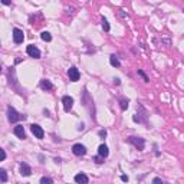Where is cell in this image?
<instances>
[{"label": "cell", "instance_id": "cell-3", "mask_svg": "<svg viewBox=\"0 0 184 184\" xmlns=\"http://www.w3.org/2000/svg\"><path fill=\"white\" fill-rule=\"evenodd\" d=\"M30 130H32V134L38 138V140H42V138L45 137V131L42 130V127H40V125H38V124L30 125Z\"/></svg>", "mask_w": 184, "mask_h": 184}, {"label": "cell", "instance_id": "cell-29", "mask_svg": "<svg viewBox=\"0 0 184 184\" xmlns=\"http://www.w3.org/2000/svg\"><path fill=\"white\" fill-rule=\"evenodd\" d=\"M121 180L122 181H128V176H121Z\"/></svg>", "mask_w": 184, "mask_h": 184}, {"label": "cell", "instance_id": "cell-20", "mask_svg": "<svg viewBox=\"0 0 184 184\" xmlns=\"http://www.w3.org/2000/svg\"><path fill=\"white\" fill-rule=\"evenodd\" d=\"M138 75H140V76H141V78L144 79V82H148V81H150V79H148V76H147V75H145V73L143 72V71H141V69H138Z\"/></svg>", "mask_w": 184, "mask_h": 184}, {"label": "cell", "instance_id": "cell-26", "mask_svg": "<svg viewBox=\"0 0 184 184\" xmlns=\"http://www.w3.org/2000/svg\"><path fill=\"white\" fill-rule=\"evenodd\" d=\"M152 183H161L163 184V180H161V178H154V180H152Z\"/></svg>", "mask_w": 184, "mask_h": 184}, {"label": "cell", "instance_id": "cell-10", "mask_svg": "<svg viewBox=\"0 0 184 184\" xmlns=\"http://www.w3.org/2000/svg\"><path fill=\"white\" fill-rule=\"evenodd\" d=\"M14 135H17L20 140H25V138H26V132H25L23 125H16V127H14Z\"/></svg>", "mask_w": 184, "mask_h": 184}, {"label": "cell", "instance_id": "cell-2", "mask_svg": "<svg viewBox=\"0 0 184 184\" xmlns=\"http://www.w3.org/2000/svg\"><path fill=\"white\" fill-rule=\"evenodd\" d=\"M22 118H25V115H20L13 106H9V108H7V119H9L10 124H14V122H17V121Z\"/></svg>", "mask_w": 184, "mask_h": 184}, {"label": "cell", "instance_id": "cell-24", "mask_svg": "<svg viewBox=\"0 0 184 184\" xmlns=\"http://www.w3.org/2000/svg\"><path fill=\"white\" fill-rule=\"evenodd\" d=\"M105 135H106V131H105V130H101V131H99V137L104 138Z\"/></svg>", "mask_w": 184, "mask_h": 184}, {"label": "cell", "instance_id": "cell-27", "mask_svg": "<svg viewBox=\"0 0 184 184\" xmlns=\"http://www.w3.org/2000/svg\"><path fill=\"white\" fill-rule=\"evenodd\" d=\"M2 3H3V5H10V3H12V0H2Z\"/></svg>", "mask_w": 184, "mask_h": 184}, {"label": "cell", "instance_id": "cell-5", "mask_svg": "<svg viewBox=\"0 0 184 184\" xmlns=\"http://www.w3.org/2000/svg\"><path fill=\"white\" fill-rule=\"evenodd\" d=\"M62 104H63V109H65L66 112H69L73 106V98L69 97V95H65V97L62 98Z\"/></svg>", "mask_w": 184, "mask_h": 184}, {"label": "cell", "instance_id": "cell-30", "mask_svg": "<svg viewBox=\"0 0 184 184\" xmlns=\"http://www.w3.org/2000/svg\"><path fill=\"white\" fill-rule=\"evenodd\" d=\"M0 72H2V66H0Z\"/></svg>", "mask_w": 184, "mask_h": 184}, {"label": "cell", "instance_id": "cell-18", "mask_svg": "<svg viewBox=\"0 0 184 184\" xmlns=\"http://www.w3.org/2000/svg\"><path fill=\"white\" fill-rule=\"evenodd\" d=\"M119 105H121V109L125 111V109L128 108V99H121V101H119Z\"/></svg>", "mask_w": 184, "mask_h": 184}, {"label": "cell", "instance_id": "cell-4", "mask_svg": "<svg viewBox=\"0 0 184 184\" xmlns=\"http://www.w3.org/2000/svg\"><path fill=\"white\" fill-rule=\"evenodd\" d=\"M68 76H69V81H72V82H78L79 78H81V72H79L75 66H72V68H69V69H68Z\"/></svg>", "mask_w": 184, "mask_h": 184}, {"label": "cell", "instance_id": "cell-1", "mask_svg": "<svg viewBox=\"0 0 184 184\" xmlns=\"http://www.w3.org/2000/svg\"><path fill=\"white\" fill-rule=\"evenodd\" d=\"M127 141L130 143V144H132L135 148H137L138 151H143L144 150V145H145V140L141 137H134V135H131V137L127 138Z\"/></svg>", "mask_w": 184, "mask_h": 184}, {"label": "cell", "instance_id": "cell-22", "mask_svg": "<svg viewBox=\"0 0 184 184\" xmlns=\"http://www.w3.org/2000/svg\"><path fill=\"white\" fill-rule=\"evenodd\" d=\"M5 158H6V152H5V150L0 148V161H3Z\"/></svg>", "mask_w": 184, "mask_h": 184}, {"label": "cell", "instance_id": "cell-6", "mask_svg": "<svg viewBox=\"0 0 184 184\" xmlns=\"http://www.w3.org/2000/svg\"><path fill=\"white\" fill-rule=\"evenodd\" d=\"M72 152L75 155H78V157H82V155L86 154V147L82 144H75L72 147Z\"/></svg>", "mask_w": 184, "mask_h": 184}, {"label": "cell", "instance_id": "cell-12", "mask_svg": "<svg viewBox=\"0 0 184 184\" xmlns=\"http://www.w3.org/2000/svg\"><path fill=\"white\" fill-rule=\"evenodd\" d=\"M75 181H76V183L86 184L88 181H89V178H88V176H86V174H84V173H79V174H76V176H75Z\"/></svg>", "mask_w": 184, "mask_h": 184}, {"label": "cell", "instance_id": "cell-21", "mask_svg": "<svg viewBox=\"0 0 184 184\" xmlns=\"http://www.w3.org/2000/svg\"><path fill=\"white\" fill-rule=\"evenodd\" d=\"M94 161H95L97 164H102V163H104V157H101V155H99V157H95Z\"/></svg>", "mask_w": 184, "mask_h": 184}, {"label": "cell", "instance_id": "cell-19", "mask_svg": "<svg viewBox=\"0 0 184 184\" xmlns=\"http://www.w3.org/2000/svg\"><path fill=\"white\" fill-rule=\"evenodd\" d=\"M40 183H42V184H52L53 180H52V178H49V177H42V178H40Z\"/></svg>", "mask_w": 184, "mask_h": 184}, {"label": "cell", "instance_id": "cell-9", "mask_svg": "<svg viewBox=\"0 0 184 184\" xmlns=\"http://www.w3.org/2000/svg\"><path fill=\"white\" fill-rule=\"evenodd\" d=\"M20 174L23 177H29L32 174V168L29 167V164H26V163H22L20 164Z\"/></svg>", "mask_w": 184, "mask_h": 184}, {"label": "cell", "instance_id": "cell-7", "mask_svg": "<svg viewBox=\"0 0 184 184\" xmlns=\"http://www.w3.org/2000/svg\"><path fill=\"white\" fill-rule=\"evenodd\" d=\"M26 52H27V55H29V56H32V58H35V59L40 58V51L35 45H29V46H27Z\"/></svg>", "mask_w": 184, "mask_h": 184}, {"label": "cell", "instance_id": "cell-25", "mask_svg": "<svg viewBox=\"0 0 184 184\" xmlns=\"http://www.w3.org/2000/svg\"><path fill=\"white\" fill-rule=\"evenodd\" d=\"M84 128H85V125H84L82 122H81V124L78 125V131H84Z\"/></svg>", "mask_w": 184, "mask_h": 184}, {"label": "cell", "instance_id": "cell-23", "mask_svg": "<svg viewBox=\"0 0 184 184\" xmlns=\"http://www.w3.org/2000/svg\"><path fill=\"white\" fill-rule=\"evenodd\" d=\"M132 119H134V122H141V118L138 117V114H137V115H134V118H132Z\"/></svg>", "mask_w": 184, "mask_h": 184}, {"label": "cell", "instance_id": "cell-11", "mask_svg": "<svg viewBox=\"0 0 184 184\" xmlns=\"http://www.w3.org/2000/svg\"><path fill=\"white\" fill-rule=\"evenodd\" d=\"M40 88H42L43 91H52L53 85L49 79H42V81H40Z\"/></svg>", "mask_w": 184, "mask_h": 184}, {"label": "cell", "instance_id": "cell-13", "mask_svg": "<svg viewBox=\"0 0 184 184\" xmlns=\"http://www.w3.org/2000/svg\"><path fill=\"white\" fill-rule=\"evenodd\" d=\"M98 154L101 155V157H108V154H109V150H108V147H106L105 144H101L98 147Z\"/></svg>", "mask_w": 184, "mask_h": 184}, {"label": "cell", "instance_id": "cell-28", "mask_svg": "<svg viewBox=\"0 0 184 184\" xmlns=\"http://www.w3.org/2000/svg\"><path fill=\"white\" fill-rule=\"evenodd\" d=\"M114 84H115V85H119V84H121V81H119L118 78H115L114 79Z\"/></svg>", "mask_w": 184, "mask_h": 184}, {"label": "cell", "instance_id": "cell-17", "mask_svg": "<svg viewBox=\"0 0 184 184\" xmlns=\"http://www.w3.org/2000/svg\"><path fill=\"white\" fill-rule=\"evenodd\" d=\"M102 27H104L105 32H109V29H111V27H109V23H108V20H106L105 17H102Z\"/></svg>", "mask_w": 184, "mask_h": 184}, {"label": "cell", "instance_id": "cell-14", "mask_svg": "<svg viewBox=\"0 0 184 184\" xmlns=\"http://www.w3.org/2000/svg\"><path fill=\"white\" fill-rule=\"evenodd\" d=\"M109 62H111V65L112 66H115V68H118L121 63H119V60H118V58L115 56V55H111L109 56Z\"/></svg>", "mask_w": 184, "mask_h": 184}, {"label": "cell", "instance_id": "cell-16", "mask_svg": "<svg viewBox=\"0 0 184 184\" xmlns=\"http://www.w3.org/2000/svg\"><path fill=\"white\" fill-rule=\"evenodd\" d=\"M0 181H2V183H6L7 181V173H6V170H3V168H0Z\"/></svg>", "mask_w": 184, "mask_h": 184}, {"label": "cell", "instance_id": "cell-8", "mask_svg": "<svg viewBox=\"0 0 184 184\" xmlns=\"http://www.w3.org/2000/svg\"><path fill=\"white\" fill-rule=\"evenodd\" d=\"M13 40L14 43H22L25 40V35H23V30H20L17 27L13 29Z\"/></svg>", "mask_w": 184, "mask_h": 184}, {"label": "cell", "instance_id": "cell-15", "mask_svg": "<svg viewBox=\"0 0 184 184\" xmlns=\"http://www.w3.org/2000/svg\"><path fill=\"white\" fill-rule=\"evenodd\" d=\"M40 38H42V40H45V42H51L52 40V35L49 32H42Z\"/></svg>", "mask_w": 184, "mask_h": 184}]
</instances>
